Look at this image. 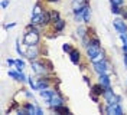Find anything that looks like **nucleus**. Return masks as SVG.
Segmentation results:
<instances>
[{
    "instance_id": "nucleus-4",
    "label": "nucleus",
    "mask_w": 127,
    "mask_h": 115,
    "mask_svg": "<svg viewBox=\"0 0 127 115\" xmlns=\"http://www.w3.org/2000/svg\"><path fill=\"white\" fill-rule=\"evenodd\" d=\"M103 98L105 99L107 104H113V102H117L120 101V98H116V95H114V91L111 89V88H107L103 93Z\"/></svg>"
},
{
    "instance_id": "nucleus-26",
    "label": "nucleus",
    "mask_w": 127,
    "mask_h": 115,
    "mask_svg": "<svg viewBox=\"0 0 127 115\" xmlns=\"http://www.w3.org/2000/svg\"><path fill=\"white\" fill-rule=\"evenodd\" d=\"M120 38L123 40V43H127V33H120Z\"/></svg>"
},
{
    "instance_id": "nucleus-15",
    "label": "nucleus",
    "mask_w": 127,
    "mask_h": 115,
    "mask_svg": "<svg viewBox=\"0 0 127 115\" xmlns=\"http://www.w3.org/2000/svg\"><path fill=\"white\" fill-rule=\"evenodd\" d=\"M49 22H52V17H51V13L49 12H42V24H48Z\"/></svg>"
},
{
    "instance_id": "nucleus-12",
    "label": "nucleus",
    "mask_w": 127,
    "mask_h": 115,
    "mask_svg": "<svg viewBox=\"0 0 127 115\" xmlns=\"http://www.w3.org/2000/svg\"><path fill=\"white\" fill-rule=\"evenodd\" d=\"M28 58L29 59H35L36 56H38V49H36V45H32L29 46V49H28Z\"/></svg>"
},
{
    "instance_id": "nucleus-13",
    "label": "nucleus",
    "mask_w": 127,
    "mask_h": 115,
    "mask_svg": "<svg viewBox=\"0 0 127 115\" xmlns=\"http://www.w3.org/2000/svg\"><path fill=\"white\" fill-rule=\"evenodd\" d=\"M54 92L55 91H49V89H42L40 91V96L43 98V99L46 101V102H49V99L52 98V95H54Z\"/></svg>"
},
{
    "instance_id": "nucleus-31",
    "label": "nucleus",
    "mask_w": 127,
    "mask_h": 115,
    "mask_svg": "<svg viewBox=\"0 0 127 115\" xmlns=\"http://www.w3.org/2000/svg\"><path fill=\"white\" fill-rule=\"evenodd\" d=\"M123 50H124V52H127V43H124V45H123Z\"/></svg>"
},
{
    "instance_id": "nucleus-5",
    "label": "nucleus",
    "mask_w": 127,
    "mask_h": 115,
    "mask_svg": "<svg viewBox=\"0 0 127 115\" xmlns=\"http://www.w3.org/2000/svg\"><path fill=\"white\" fill-rule=\"evenodd\" d=\"M113 24H114V29L119 33H127V24L123 19H114Z\"/></svg>"
},
{
    "instance_id": "nucleus-2",
    "label": "nucleus",
    "mask_w": 127,
    "mask_h": 115,
    "mask_svg": "<svg viewBox=\"0 0 127 115\" xmlns=\"http://www.w3.org/2000/svg\"><path fill=\"white\" fill-rule=\"evenodd\" d=\"M23 42L26 43L28 46H32V45H38V42H39V33L36 29H33V30H29L26 35H25L23 38Z\"/></svg>"
},
{
    "instance_id": "nucleus-22",
    "label": "nucleus",
    "mask_w": 127,
    "mask_h": 115,
    "mask_svg": "<svg viewBox=\"0 0 127 115\" xmlns=\"http://www.w3.org/2000/svg\"><path fill=\"white\" fill-rule=\"evenodd\" d=\"M51 17H52V22H58V20H59V12L54 10V12L51 13Z\"/></svg>"
},
{
    "instance_id": "nucleus-16",
    "label": "nucleus",
    "mask_w": 127,
    "mask_h": 115,
    "mask_svg": "<svg viewBox=\"0 0 127 115\" xmlns=\"http://www.w3.org/2000/svg\"><path fill=\"white\" fill-rule=\"evenodd\" d=\"M36 109H38V108L35 107V105H32V104H26V105H25V111H26L28 114H36Z\"/></svg>"
},
{
    "instance_id": "nucleus-34",
    "label": "nucleus",
    "mask_w": 127,
    "mask_h": 115,
    "mask_svg": "<svg viewBox=\"0 0 127 115\" xmlns=\"http://www.w3.org/2000/svg\"><path fill=\"white\" fill-rule=\"evenodd\" d=\"M124 63H126V68H127V61H124Z\"/></svg>"
},
{
    "instance_id": "nucleus-27",
    "label": "nucleus",
    "mask_w": 127,
    "mask_h": 115,
    "mask_svg": "<svg viewBox=\"0 0 127 115\" xmlns=\"http://www.w3.org/2000/svg\"><path fill=\"white\" fill-rule=\"evenodd\" d=\"M7 6H9V0H3V1H1V7L6 9Z\"/></svg>"
},
{
    "instance_id": "nucleus-18",
    "label": "nucleus",
    "mask_w": 127,
    "mask_h": 115,
    "mask_svg": "<svg viewBox=\"0 0 127 115\" xmlns=\"http://www.w3.org/2000/svg\"><path fill=\"white\" fill-rule=\"evenodd\" d=\"M16 70H19V72H23V68H25V62L20 61V59H16Z\"/></svg>"
},
{
    "instance_id": "nucleus-6",
    "label": "nucleus",
    "mask_w": 127,
    "mask_h": 115,
    "mask_svg": "<svg viewBox=\"0 0 127 115\" xmlns=\"http://www.w3.org/2000/svg\"><path fill=\"white\" fill-rule=\"evenodd\" d=\"M94 65V70L98 73V75H103V73H107V63L104 61H100V62H95L93 63Z\"/></svg>"
},
{
    "instance_id": "nucleus-10",
    "label": "nucleus",
    "mask_w": 127,
    "mask_h": 115,
    "mask_svg": "<svg viewBox=\"0 0 127 115\" xmlns=\"http://www.w3.org/2000/svg\"><path fill=\"white\" fill-rule=\"evenodd\" d=\"M104 91H105V88H104L100 82L97 85H93V86H91V93H94V95H103Z\"/></svg>"
},
{
    "instance_id": "nucleus-9",
    "label": "nucleus",
    "mask_w": 127,
    "mask_h": 115,
    "mask_svg": "<svg viewBox=\"0 0 127 115\" xmlns=\"http://www.w3.org/2000/svg\"><path fill=\"white\" fill-rule=\"evenodd\" d=\"M32 69H33V72L38 73V75H43V73H46V68H42V65L38 63V62H32Z\"/></svg>"
},
{
    "instance_id": "nucleus-19",
    "label": "nucleus",
    "mask_w": 127,
    "mask_h": 115,
    "mask_svg": "<svg viewBox=\"0 0 127 115\" xmlns=\"http://www.w3.org/2000/svg\"><path fill=\"white\" fill-rule=\"evenodd\" d=\"M43 10H42V7H40L39 3H36L35 4V7H33V12H32V16H36V15H40Z\"/></svg>"
},
{
    "instance_id": "nucleus-3",
    "label": "nucleus",
    "mask_w": 127,
    "mask_h": 115,
    "mask_svg": "<svg viewBox=\"0 0 127 115\" xmlns=\"http://www.w3.org/2000/svg\"><path fill=\"white\" fill-rule=\"evenodd\" d=\"M105 111H107V114H116V115H121L123 114V108H121V105H120V102L107 104Z\"/></svg>"
},
{
    "instance_id": "nucleus-29",
    "label": "nucleus",
    "mask_w": 127,
    "mask_h": 115,
    "mask_svg": "<svg viewBox=\"0 0 127 115\" xmlns=\"http://www.w3.org/2000/svg\"><path fill=\"white\" fill-rule=\"evenodd\" d=\"M15 26H16V23H10V24H6V29H12Z\"/></svg>"
},
{
    "instance_id": "nucleus-32",
    "label": "nucleus",
    "mask_w": 127,
    "mask_h": 115,
    "mask_svg": "<svg viewBox=\"0 0 127 115\" xmlns=\"http://www.w3.org/2000/svg\"><path fill=\"white\" fill-rule=\"evenodd\" d=\"M48 1H51V3H54V1H58V0H48Z\"/></svg>"
},
{
    "instance_id": "nucleus-30",
    "label": "nucleus",
    "mask_w": 127,
    "mask_h": 115,
    "mask_svg": "<svg viewBox=\"0 0 127 115\" xmlns=\"http://www.w3.org/2000/svg\"><path fill=\"white\" fill-rule=\"evenodd\" d=\"M7 63H9V65H15L16 61H13V59H7Z\"/></svg>"
},
{
    "instance_id": "nucleus-7",
    "label": "nucleus",
    "mask_w": 127,
    "mask_h": 115,
    "mask_svg": "<svg viewBox=\"0 0 127 115\" xmlns=\"http://www.w3.org/2000/svg\"><path fill=\"white\" fill-rule=\"evenodd\" d=\"M62 104H64V101H62V98L59 96V93L54 92L52 98L49 99V105H51L52 108H55V107H59V105H62Z\"/></svg>"
},
{
    "instance_id": "nucleus-11",
    "label": "nucleus",
    "mask_w": 127,
    "mask_h": 115,
    "mask_svg": "<svg viewBox=\"0 0 127 115\" xmlns=\"http://www.w3.org/2000/svg\"><path fill=\"white\" fill-rule=\"evenodd\" d=\"M98 82L103 85L105 89H107V88H110V78H108V75H107V73L100 75V78H98Z\"/></svg>"
},
{
    "instance_id": "nucleus-14",
    "label": "nucleus",
    "mask_w": 127,
    "mask_h": 115,
    "mask_svg": "<svg viewBox=\"0 0 127 115\" xmlns=\"http://www.w3.org/2000/svg\"><path fill=\"white\" fill-rule=\"evenodd\" d=\"M38 91H42V89H48V86H49V82H48L46 79H38Z\"/></svg>"
},
{
    "instance_id": "nucleus-25",
    "label": "nucleus",
    "mask_w": 127,
    "mask_h": 115,
    "mask_svg": "<svg viewBox=\"0 0 127 115\" xmlns=\"http://www.w3.org/2000/svg\"><path fill=\"white\" fill-rule=\"evenodd\" d=\"M62 49H64V50H65V52H71V50H72L71 45H68V43H65V45L62 46Z\"/></svg>"
},
{
    "instance_id": "nucleus-21",
    "label": "nucleus",
    "mask_w": 127,
    "mask_h": 115,
    "mask_svg": "<svg viewBox=\"0 0 127 115\" xmlns=\"http://www.w3.org/2000/svg\"><path fill=\"white\" fill-rule=\"evenodd\" d=\"M54 111H55V112H65V114H69V109H68V108H65V107H62V105L55 107V108H54Z\"/></svg>"
},
{
    "instance_id": "nucleus-1",
    "label": "nucleus",
    "mask_w": 127,
    "mask_h": 115,
    "mask_svg": "<svg viewBox=\"0 0 127 115\" xmlns=\"http://www.w3.org/2000/svg\"><path fill=\"white\" fill-rule=\"evenodd\" d=\"M87 55H88L90 61L93 62V63L103 61V56H104L101 47H100V46L93 45V43H88V45H87Z\"/></svg>"
},
{
    "instance_id": "nucleus-24",
    "label": "nucleus",
    "mask_w": 127,
    "mask_h": 115,
    "mask_svg": "<svg viewBox=\"0 0 127 115\" xmlns=\"http://www.w3.org/2000/svg\"><path fill=\"white\" fill-rule=\"evenodd\" d=\"M111 4H117V6H123V3H124V0H110Z\"/></svg>"
},
{
    "instance_id": "nucleus-28",
    "label": "nucleus",
    "mask_w": 127,
    "mask_h": 115,
    "mask_svg": "<svg viewBox=\"0 0 127 115\" xmlns=\"http://www.w3.org/2000/svg\"><path fill=\"white\" fill-rule=\"evenodd\" d=\"M84 32H85V30H84V29H82V27H79V29H78V36H81V38H82V36H84V35H85V33H84Z\"/></svg>"
},
{
    "instance_id": "nucleus-33",
    "label": "nucleus",
    "mask_w": 127,
    "mask_h": 115,
    "mask_svg": "<svg viewBox=\"0 0 127 115\" xmlns=\"http://www.w3.org/2000/svg\"><path fill=\"white\" fill-rule=\"evenodd\" d=\"M123 16H124V17H127V13H124V15H123Z\"/></svg>"
},
{
    "instance_id": "nucleus-23",
    "label": "nucleus",
    "mask_w": 127,
    "mask_h": 115,
    "mask_svg": "<svg viewBox=\"0 0 127 115\" xmlns=\"http://www.w3.org/2000/svg\"><path fill=\"white\" fill-rule=\"evenodd\" d=\"M111 12H113L114 15H119L120 13V6H117V4H111Z\"/></svg>"
},
{
    "instance_id": "nucleus-17",
    "label": "nucleus",
    "mask_w": 127,
    "mask_h": 115,
    "mask_svg": "<svg viewBox=\"0 0 127 115\" xmlns=\"http://www.w3.org/2000/svg\"><path fill=\"white\" fill-rule=\"evenodd\" d=\"M90 16H91V10H90V7H85V10H84V13H82V20L85 23L90 22Z\"/></svg>"
},
{
    "instance_id": "nucleus-20",
    "label": "nucleus",
    "mask_w": 127,
    "mask_h": 115,
    "mask_svg": "<svg viewBox=\"0 0 127 115\" xmlns=\"http://www.w3.org/2000/svg\"><path fill=\"white\" fill-rule=\"evenodd\" d=\"M64 26H65V22H64V20H61V19H59L58 22H55V29H56V32L62 30Z\"/></svg>"
},
{
    "instance_id": "nucleus-8",
    "label": "nucleus",
    "mask_w": 127,
    "mask_h": 115,
    "mask_svg": "<svg viewBox=\"0 0 127 115\" xmlns=\"http://www.w3.org/2000/svg\"><path fill=\"white\" fill-rule=\"evenodd\" d=\"M69 59L74 65H78L79 63V59H81V53H79V50L77 49H72L71 52H69Z\"/></svg>"
}]
</instances>
